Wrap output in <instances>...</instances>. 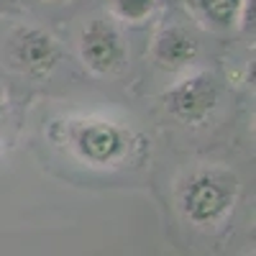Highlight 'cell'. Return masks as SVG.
Segmentation results:
<instances>
[{
    "label": "cell",
    "instance_id": "obj_8",
    "mask_svg": "<svg viewBox=\"0 0 256 256\" xmlns=\"http://www.w3.org/2000/svg\"><path fill=\"white\" fill-rule=\"evenodd\" d=\"M154 8L156 0H113V16L126 24H144Z\"/></svg>",
    "mask_w": 256,
    "mask_h": 256
},
{
    "label": "cell",
    "instance_id": "obj_3",
    "mask_svg": "<svg viewBox=\"0 0 256 256\" xmlns=\"http://www.w3.org/2000/svg\"><path fill=\"white\" fill-rule=\"evenodd\" d=\"M220 100V84L218 77L208 70H195L180 77L172 88L162 95L166 113L184 126H200L205 123L218 108Z\"/></svg>",
    "mask_w": 256,
    "mask_h": 256
},
{
    "label": "cell",
    "instance_id": "obj_5",
    "mask_svg": "<svg viewBox=\"0 0 256 256\" xmlns=\"http://www.w3.org/2000/svg\"><path fill=\"white\" fill-rule=\"evenodd\" d=\"M13 67L28 77H49L62 62L59 41L41 26H18L8 38Z\"/></svg>",
    "mask_w": 256,
    "mask_h": 256
},
{
    "label": "cell",
    "instance_id": "obj_10",
    "mask_svg": "<svg viewBox=\"0 0 256 256\" xmlns=\"http://www.w3.org/2000/svg\"><path fill=\"white\" fill-rule=\"evenodd\" d=\"M44 3H59V0H44Z\"/></svg>",
    "mask_w": 256,
    "mask_h": 256
},
{
    "label": "cell",
    "instance_id": "obj_6",
    "mask_svg": "<svg viewBox=\"0 0 256 256\" xmlns=\"http://www.w3.org/2000/svg\"><path fill=\"white\" fill-rule=\"evenodd\" d=\"M200 56V41L184 26H164L152 44V59L156 62V67L162 70H187L198 62Z\"/></svg>",
    "mask_w": 256,
    "mask_h": 256
},
{
    "label": "cell",
    "instance_id": "obj_7",
    "mask_svg": "<svg viewBox=\"0 0 256 256\" xmlns=\"http://www.w3.org/2000/svg\"><path fill=\"white\" fill-rule=\"evenodd\" d=\"M187 8L212 31L238 28L241 0H187Z\"/></svg>",
    "mask_w": 256,
    "mask_h": 256
},
{
    "label": "cell",
    "instance_id": "obj_9",
    "mask_svg": "<svg viewBox=\"0 0 256 256\" xmlns=\"http://www.w3.org/2000/svg\"><path fill=\"white\" fill-rule=\"evenodd\" d=\"M254 13H256V0H241L238 28H244V31H254Z\"/></svg>",
    "mask_w": 256,
    "mask_h": 256
},
{
    "label": "cell",
    "instance_id": "obj_4",
    "mask_svg": "<svg viewBox=\"0 0 256 256\" xmlns=\"http://www.w3.org/2000/svg\"><path fill=\"white\" fill-rule=\"evenodd\" d=\"M80 59L82 67L95 77H110L126 67L128 46L116 20L92 18L80 31Z\"/></svg>",
    "mask_w": 256,
    "mask_h": 256
},
{
    "label": "cell",
    "instance_id": "obj_1",
    "mask_svg": "<svg viewBox=\"0 0 256 256\" xmlns=\"http://www.w3.org/2000/svg\"><path fill=\"white\" fill-rule=\"evenodd\" d=\"M49 138L92 169L126 166L146 148V141L134 128L105 116H70L56 120L49 128Z\"/></svg>",
    "mask_w": 256,
    "mask_h": 256
},
{
    "label": "cell",
    "instance_id": "obj_2",
    "mask_svg": "<svg viewBox=\"0 0 256 256\" xmlns=\"http://www.w3.org/2000/svg\"><path fill=\"white\" fill-rule=\"evenodd\" d=\"M241 200V180L230 166L200 164L177 182L174 202L187 228L212 233L228 223Z\"/></svg>",
    "mask_w": 256,
    "mask_h": 256
}]
</instances>
